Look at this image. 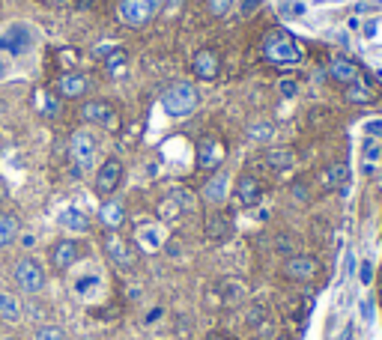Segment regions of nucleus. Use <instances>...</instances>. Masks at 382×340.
<instances>
[{"instance_id": "obj_17", "label": "nucleus", "mask_w": 382, "mask_h": 340, "mask_svg": "<svg viewBox=\"0 0 382 340\" xmlns=\"http://www.w3.org/2000/svg\"><path fill=\"white\" fill-rule=\"evenodd\" d=\"M227 191H230L227 173H215V177L204 185V197L209 203H224V200H227Z\"/></svg>"}, {"instance_id": "obj_19", "label": "nucleus", "mask_w": 382, "mask_h": 340, "mask_svg": "<svg viewBox=\"0 0 382 340\" xmlns=\"http://www.w3.org/2000/svg\"><path fill=\"white\" fill-rule=\"evenodd\" d=\"M18 230H21V224H18V218L13 212H0V248L15 242Z\"/></svg>"}, {"instance_id": "obj_29", "label": "nucleus", "mask_w": 382, "mask_h": 340, "mask_svg": "<svg viewBox=\"0 0 382 340\" xmlns=\"http://www.w3.org/2000/svg\"><path fill=\"white\" fill-rule=\"evenodd\" d=\"M233 3H236V0H209V13L215 18H224L233 9Z\"/></svg>"}, {"instance_id": "obj_26", "label": "nucleus", "mask_w": 382, "mask_h": 340, "mask_svg": "<svg viewBox=\"0 0 382 340\" xmlns=\"http://www.w3.org/2000/svg\"><path fill=\"white\" fill-rule=\"evenodd\" d=\"M248 138L251 140H275V126L254 123V126H248Z\"/></svg>"}, {"instance_id": "obj_12", "label": "nucleus", "mask_w": 382, "mask_h": 340, "mask_svg": "<svg viewBox=\"0 0 382 340\" xmlns=\"http://www.w3.org/2000/svg\"><path fill=\"white\" fill-rule=\"evenodd\" d=\"M72 158L81 164V168H90V164L96 161V140L84 135V131H78L72 138Z\"/></svg>"}, {"instance_id": "obj_24", "label": "nucleus", "mask_w": 382, "mask_h": 340, "mask_svg": "<svg viewBox=\"0 0 382 340\" xmlns=\"http://www.w3.org/2000/svg\"><path fill=\"white\" fill-rule=\"evenodd\" d=\"M230 233V218L227 215H212L206 221V236L209 239H224Z\"/></svg>"}, {"instance_id": "obj_5", "label": "nucleus", "mask_w": 382, "mask_h": 340, "mask_svg": "<svg viewBox=\"0 0 382 340\" xmlns=\"http://www.w3.org/2000/svg\"><path fill=\"white\" fill-rule=\"evenodd\" d=\"M159 13L150 0H122L120 3V18H122V24H129V27H143L147 21Z\"/></svg>"}, {"instance_id": "obj_9", "label": "nucleus", "mask_w": 382, "mask_h": 340, "mask_svg": "<svg viewBox=\"0 0 382 340\" xmlns=\"http://www.w3.org/2000/svg\"><path fill=\"white\" fill-rule=\"evenodd\" d=\"M81 117L87 123H96L102 128H117V111L108 102H84Z\"/></svg>"}, {"instance_id": "obj_22", "label": "nucleus", "mask_w": 382, "mask_h": 340, "mask_svg": "<svg viewBox=\"0 0 382 340\" xmlns=\"http://www.w3.org/2000/svg\"><path fill=\"white\" fill-rule=\"evenodd\" d=\"M355 75H358V66H355L353 60H334V63H332V78H334V81L350 84Z\"/></svg>"}, {"instance_id": "obj_35", "label": "nucleus", "mask_w": 382, "mask_h": 340, "mask_svg": "<svg viewBox=\"0 0 382 340\" xmlns=\"http://www.w3.org/2000/svg\"><path fill=\"white\" fill-rule=\"evenodd\" d=\"M6 78V63H3V57H0V81Z\"/></svg>"}, {"instance_id": "obj_8", "label": "nucleus", "mask_w": 382, "mask_h": 340, "mask_svg": "<svg viewBox=\"0 0 382 340\" xmlns=\"http://www.w3.org/2000/svg\"><path fill=\"white\" fill-rule=\"evenodd\" d=\"M105 251H108V260H114V266H120V269H132L134 266V251H132V245L122 239L120 233H111L105 236Z\"/></svg>"}, {"instance_id": "obj_1", "label": "nucleus", "mask_w": 382, "mask_h": 340, "mask_svg": "<svg viewBox=\"0 0 382 340\" xmlns=\"http://www.w3.org/2000/svg\"><path fill=\"white\" fill-rule=\"evenodd\" d=\"M263 51H266V57L272 63H278V66H290V63L302 60V48L296 45V39L290 36V33H284V30L269 33Z\"/></svg>"}, {"instance_id": "obj_37", "label": "nucleus", "mask_w": 382, "mask_h": 340, "mask_svg": "<svg viewBox=\"0 0 382 340\" xmlns=\"http://www.w3.org/2000/svg\"><path fill=\"white\" fill-rule=\"evenodd\" d=\"M275 340H290V337H284V334H281V337H275Z\"/></svg>"}, {"instance_id": "obj_20", "label": "nucleus", "mask_w": 382, "mask_h": 340, "mask_svg": "<svg viewBox=\"0 0 382 340\" xmlns=\"http://www.w3.org/2000/svg\"><path fill=\"white\" fill-rule=\"evenodd\" d=\"M0 320L3 323H18L21 320V304L9 293H0Z\"/></svg>"}, {"instance_id": "obj_31", "label": "nucleus", "mask_w": 382, "mask_h": 340, "mask_svg": "<svg viewBox=\"0 0 382 340\" xmlns=\"http://www.w3.org/2000/svg\"><path fill=\"white\" fill-rule=\"evenodd\" d=\"M296 90H299L296 81H281V93H284L287 98H290V96H296Z\"/></svg>"}, {"instance_id": "obj_34", "label": "nucleus", "mask_w": 382, "mask_h": 340, "mask_svg": "<svg viewBox=\"0 0 382 340\" xmlns=\"http://www.w3.org/2000/svg\"><path fill=\"white\" fill-rule=\"evenodd\" d=\"M362 313L370 316V313H374V304H370V302H362Z\"/></svg>"}, {"instance_id": "obj_6", "label": "nucleus", "mask_w": 382, "mask_h": 340, "mask_svg": "<svg viewBox=\"0 0 382 340\" xmlns=\"http://www.w3.org/2000/svg\"><path fill=\"white\" fill-rule=\"evenodd\" d=\"M284 275L290 281H313V278L320 275V260L311 257V254H296V257L287 260Z\"/></svg>"}, {"instance_id": "obj_10", "label": "nucleus", "mask_w": 382, "mask_h": 340, "mask_svg": "<svg viewBox=\"0 0 382 340\" xmlns=\"http://www.w3.org/2000/svg\"><path fill=\"white\" fill-rule=\"evenodd\" d=\"M78 257H81V248H78V242H72V239H60V242L51 248V266L57 272H66L69 266H75Z\"/></svg>"}, {"instance_id": "obj_15", "label": "nucleus", "mask_w": 382, "mask_h": 340, "mask_svg": "<svg viewBox=\"0 0 382 340\" xmlns=\"http://www.w3.org/2000/svg\"><path fill=\"white\" fill-rule=\"evenodd\" d=\"M236 194H239L242 206H254L263 197V185L257 177H239V182H236Z\"/></svg>"}, {"instance_id": "obj_2", "label": "nucleus", "mask_w": 382, "mask_h": 340, "mask_svg": "<svg viewBox=\"0 0 382 340\" xmlns=\"http://www.w3.org/2000/svg\"><path fill=\"white\" fill-rule=\"evenodd\" d=\"M197 102H200L197 90H194V87H191V84H185V81L174 84L171 90L164 93V98H162L164 111L171 114V117H188V114L197 108Z\"/></svg>"}, {"instance_id": "obj_3", "label": "nucleus", "mask_w": 382, "mask_h": 340, "mask_svg": "<svg viewBox=\"0 0 382 340\" xmlns=\"http://www.w3.org/2000/svg\"><path fill=\"white\" fill-rule=\"evenodd\" d=\"M13 278H15L18 287L24 290V293H30V295L42 293V287H45V269H42V263L33 260V257H21L15 263Z\"/></svg>"}, {"instance_id": "obj_4", "label": "nucleus", "mask_w": 382, "mask_h": 340, "mask_svg": "<svg viewBox=\"0 0 382 340\" xmlns=\"http://www.w3.org/2000/svg\"><path fill=\"white\" fill-rule=\"evenodd\" d=\"M33 48V33L30 27L24 24H13L0 33V51L13 54V57H21V54H27Z\"/></svg>"}, {"instance_id": "obj_25", "label": "nucleus", "mask_w": 382, "mask_h": 340, "mask_svg": "<svg viewBox=\"0 0 382 340\" xmlns=\"http://www.w3.org/2000/svg\"><path fill=\"white\" fill-rule=\"evenodd\" d=\"M102 221H105V227L117 230L122 221H126V212H122L120 203H105V206H102Z\"/></svg>"}, {"instance_id": "obj_33", "label": "nucleus", "mask_w": 382, "mask_h": 340, "mask_svg": "<svg viewBox=\"0 0 382 340\" xmlns=\"http://www.w3.org/2000/svg\"><path fill=\"white\" fill-rule=\"evenodd\" d=\"M54 111H57V102H54V98H48V105H45V114H54Z\"/></svg>"}, {"instance_id": "obj_18", "label": "nucleus", "mask_w": 382, "mask_h": 340, "mask_svg": "<svg viewBox=\"0 0 382 340\" xmlns=\"http://www.w3.org/2000/svg\"><path fill=\"white\" fill-rule=\"evenodd\" d=\"M60 227L72 230V233H84V230L90 227V215L81 212V209H75V206H69V209L60 212Z\"/></svg>"}, {"instance_id": "obj_28", "label": "nucleus", "mask_w": 382, "mask_h": 340, "mask_svg": "<svg viewBox=\"0 0 382 340\" xmlns=\"http://www.w3.org/2000/svg\"><path fill=\"white\" fill-rule=\"evenodd\" d=\"M33 340H63V328L60 325H42V328H36V337Z\"/></svg>"}, {"instance_id": "obj_30", "label": "nucleus", "mask_w": 382, "mask_h": 340, "mask_svg": "<svg viewBox=\"0 0 382 340\" xmlns=\"http://www.w3.org/2000/svg\"><path fill=\"white\" fill-rule=\"evenodd\" d=\"M260 3H263V0H242V15L257 13V9H260Z\"/></svg>"}, {"instance_id": "obj_14", "label": "nucleus", "mask_w": 382, "mask_h": 340, "mask_svg": "<svg viewBox=\"0 0 382 340\" xmlns=\"http://www.w3.org/2000/svg\"><path fill=\"white\" fill-rule=\"evenodd\" d=\"M191 69H194L197 78H204V81H212L218 75V57H215V51H197L194 54V63H191Z\"/></svg>"}, {"instance_id": "obj_13", "label": "nucleus", "mask_w": 382, "mask_h": 340, "mask_svg": "<svg viewBox=\"0 0 382 340\" xmlns=\"http://www.w3.org/2000/svg\"><path fill=\"white\" fill-rule=\"evenodd\" d=\"M57 90L66 98H81L84 93H90V78H87V75L69 72V75H63V78L57 81Z\"/></svg>"}, {"instance_id": "obj_16", "label": "nucleus", "mask_w": 382, "mask_h": 340, "mask_svg": "<svg viewBox=\"0 0 382 340\" xmlns=\"http://www.w3.org/2000/svg\"><path fill=\"white\" fill-rule=\"evenodd\" d=\"M224 161V147H221V140L215 138H204V144H200V168H218V164Z\"/></svg>"}, {"instance_id": "obj_11", "label": "nucleus", "mask_w": 382, "mask_h": 340, "mask_svg": "<svg viewBox=\"0 0 382 340\" xmlns=\"http://www.w3.org/2000/svg\"><path fill=\"white\" fill-rule=\"evenodd\" d=\"M374 96H376L374 81H370L367 75H362V72L346 84V98H350L353 105H370V102H374Z\"/></svg>"}, {"instance_id": "obj_23", "label": "nucleus", "mask_w": 382, "mask_h": 340, "mask_svg": "<svg viewBox=\"0 0 382 340\" xmlns=\"http://www.w3.org/2000/svg\"><path fill=\"white\" fill-rule=\"evenodd\" d=\"M350 173H346V164H329L323 173H320V185L323 189H332V185H338V182H344Z\"/></svg>"}, {"instance_id": "obj_36", "label": "nucleus", "mask_w": 382, "mask_h": 340, "mask_svg": "<svg viewBox=\"0 0 382 340\" xmlns=\"http://www.w3.org/2000/svg\"><path fill=\"white\" fill-rule=\"evenodd\" d=\"M150 3H153V6H155V9H159V6H162V3H164V0H150Z\"/></svg>"}, {"instance_id": "obj_7", "label": "nucleus", "mask_w": 382, "mask_h": 340, "mask_svg": "<svg viewBox=\"0 0 382 340\" xmlns=\"http://www.w3.org/2000/svg\"><path fill=\"white\" fill-rule=\"evenodd\" d=\"M120 179H122V164H120V158H108L102 168H99L93 185H96L99 194L108 197V194H114V191L120 189Z\"/></svg>"}, {"instance_id": "obj_21", "label": "nucleus", "mask_w": 382, "mask_h": 340, "mask_svg": "<svg viewBox=\"0 0 382 340\" xmlns=\"http://www.w3.org/2000/svg\"><path fill=\"white\" fill-rule=\"evenodd\" d=\"M266 164L269 168H278V170H287V168H293L296 164V156H293V149H272V152H266Z\"/></svg>"}, {"instance_id": "obj_27", "label": "nucleus", "mask_w": 382, "mask_h": 340, "mask_svg": "<svg viewBox=\"0 0 382 340\" xmlns=\"http://www.w3.org/2000/svg\"><path fill=\"white\" fill-rule=\"evenodd\" d=\"M105 66L111 69V75H122V69H126V54H122L120 48H114L108 54V60H105Z\"/></svg>"}, {"instance_id": "obj_32", "label": "nucleus", "mask_w": 382, "mask_h": 340, "mask_svg": "<svg viewBox=\"0 0 382 340\" xmlns=\"http://www.w3.org/2000/svg\"><path fill=\"white\" fill-rule=\"evenodd\" d=\"M374 278V269H370V263H362V283H370Z\"/></svg>"}]
</instances>
